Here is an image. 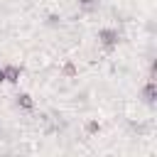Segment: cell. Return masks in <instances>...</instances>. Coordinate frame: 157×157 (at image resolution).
Segmentation results:
<instances>
[{
  "instance_id": "6da1fadb",
  "label": "cell",
  "mask_w": 157,
  "mask_h": 157,
  "mask_svg": "<svg viewBox=\"0 0 157 157\" xmlns=\"http://www.w3.org/2000/svg\"><path fill=\"white\" fill-rule=\"evenodd\" d=\"M96 37H98V44H101L105 52H113V49L120 44V32H118L115 27H101Z\"/></svg>"
},
{
  "instance_id": "7a4b0ae2",
  "label": "cell",
  "mask_w": 157,
  "mask_h": 157,
  "mask_svg": "<svg viewBox=\"0 0 157 157\" xmlns=\"http://www.w3.org/2000/svg\"><path fill=\"white\" fill-rule=\"evenodd\" d=\"M140 101H142L145 105H150V108L157 105V83H155L152 76L142 83V88H140Z\"/></svg>"
},
{
  "instance_id": "3957f363",
  "label": "cell",
  "mask_w": 157,
  "mask_h": 157,
  "mask_svg": "<svg viewBox=\"0 0 157 157\" xmlns=\"http://www.w3.org/2000/svg\"><path fill=\"white\" fill-rule=\"evenodd\" d=\"M15 105H17L20 110L32 113V110H34V98H32L29 93H17V96H15Z\"/></svg>"
},
{
  "instance_id": "277c9868",
  "label": "cell",
  "mask_w": 157,
  "mask_h": 157,
  "mask_svg": "<svg viewBox=\"0 0 157 157\" xmlns=\"http://www.w3.org/2000/svg\"><path fill=\"white\" fill-rule=\"evenodd\" d=\"M2 69H5V81H7V83H17V81H20L22 69H20L17 64H7V66H2Z\"/></svg>"
},
{
  "instance_id": "5b68a950",
  "label": "cell",
  "mask_w": 157,
  "mask_h": 157,
  "mask_svg": "<svg viewBox=\"0 0 157 157\" xmlns=\"http://www.w3.org/2000/svg\"><path fill=\"white\" fill-rule=\"evenodd\" d=\"M76 5L81 12H96L101 7V0H76Z\"/></svg>"
},
{
  "instance_id": "8992f818",
  "label": "cell",
  "mask_w": 157,
  "mask_h": 157,
  "mask_svg": "<svg viewBox=\"0 0 157 157\" xmlns=\"http://www.w3.org/2000/svg\"><path fill=\"white\" fill-rule=\"evenodd\" d=\"M98 130H101V125H98L96 120H91V123H86V132H88V135H93V132H98Z\"/></svg>"
},
{
  "instance_id": "52a82bcc",
  "label": "cell",
  "mask_w": 157,
  "mask_h": 157,
  "mask_svg": "<svg viewBox=\"0 0 157 157\" xmlns=\"http://www.w3.org/2000/svg\"><path fill=\"white\" fill-rule=\"evenodd\" d=\"M76 74V66L74 64H64V76H74Z\"/></svg>"
},
{
  "instance_id": "ba28073f",
  "label": "cell",
  "mask_w": 157,
  "mask_h": 157,
  "mask_svg": "<svg viewBox=\"0 0 157 157\" xmlns=\"http://www.w3.org/2000/svg\"><path fill=\"white\" fill-rule=\"evenodd\" d=\"M0 83H5V69L0 66Z\"/></svg>"
}]
</instances>
